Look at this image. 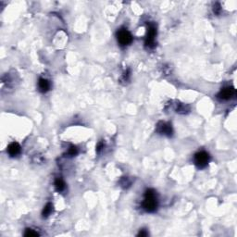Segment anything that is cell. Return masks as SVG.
<instances>
[{
    "instance_id": "obj_1",
    "label": "cell",
    "mask_w": 237,
    "mask_h": 237,
    "mask_svg": "<svg viewBox=\"0 0 237 237\" xmlns=\"http://www.w3.org/2000/svg\"><path fill=\"white\" fill-rule=\"evenodd\" d=\"M143 208L147 212H155L158 208L157 194L153 189H147L145 194V199L143 202Z\"/></svg>"
},
{
    "instance_id": "obj_2",
    "label": "cell",
    "mask_w": 237,
    "mask_h": 237,
    "mask_svg": "<svg viewBox=\"0 0 237 237\" xmlns=\"http://www.w3.org/2000/svg\"><path fill=\"white\" fill-rule=\"evenodd\" d=\"M209 160H210V156L206 151H200L195 155V163L199 169L206 168Z\"/></svg>"
},
{
    "instance_id": "obj_3",
    "label": "cell",
    "mask_w": 237,
    "mask_h": 237,
    "mask_svg": "<svg viewBox=\"0 0 237 237\" xmlns=\"http://www.w3.org/2000/svg\"><path fill=\"white\" fill-rule=\"evenodd\" d=\"M117 39L121 45L126 46L133 42V36L127 29H120L117 33Z\"/></svg>"
},
{
    "instance_id": "obj_4",
    "label": "cell",
    "mask_w": 237,
    "mask_h": 237,
    "mask_svg": "<svg viewBox=\"0 0 237 237\" xmlns=\"http://www.w3.org/2000/svg\"><path fill=\"white\" fill-rule=\"evenodd\" d=\"M156 35H157V29L155 25L150 24L147 28V34H146V39H145V45L147 47L149 48L155 47Z\"/></svg>"
},
{
    "instance_id": "obj_5",
    "label": "cell",
    "mask_w": 237,
    "mask_h": 237,
    "mask_svg": "<svg viewBox=\"0 0 237 237\" xmlns=\"http://www.w3.org/2000/svg\"><path fill=\"white\" fill-rule=\"evenodd\" d=\"M157 132L161 134H165V135H168V136H171L172 133H173L171 124L168 123V122H163V121H160V122L158 123Z\"/></svg>"
},
{
    "instance_id": "obj_6",
    "label": "cell",
    "mask_w": 237,
    "mask_h": 237,
    "mask_svg": "<svg viewBox=\"0 0 237 237\" xmlns=\"http://www.w3.org/2000/svg\"><path fill=\"white\" fill-rule=\"evenodd\" d=\"M235 95V89L234 87H225L220 90V92L218 94V97L222 100H228L231 99Z\"/></svg>"
},
{
    "instance_id": "obj_7",
    "label": "cell",
    "mask_w": 237,
    "mask_h": 237,
    "mask_svg": "<svg viewBox=\"0 0 237 237\" xmlns=\"http://www.w3.org/2000/svg\"><path fill=\"white\" fill-rule=\"evenodd\" d=\"M8 152L10 157L18 156L20 153V145L16 142H13V143L9 144V145L8 146Z\"/></svg>"
},
{
    "instance_id": "obj_8",
    "label": "cell",
    "mask_w": 237,
    "mask_h": 237,
    "mask_svg": "<svg viewBox=\"0 0 237 237\" xmlns=\"http://www.w3.org/2000/svg\"><path fill=\"white\" fill-rule=\"evenodd\" d=\"M50 82L49 81L44 78H40L38 82V88H39L40 92L42 93H46L49 89H50Z\"/></svg>"
},
{
    "instance_id": "obj_9",
    "label": "cell",
    "mask_w": 237,
    "mask_h": 237,
    "mask_svg": "<svg viewBox=\"0 0 237 237\" xmlns=\"http://www.w3.org/2000/svg\"><path fill=\"white\" fill-rule=\"evenodd\" d=\"M55 188L58 192H63L66 188V184L61 178H58L55 180Z\"/></svg>"
},
{
    "instance_id": "obj_10",
    "label": "cell",
    "mask_w": 237,
    "mask_h": 237,
    "mask_svg": "<svg viewBox=\"0 0 237 237\" xmlns=\"http://www.w3.org/2000/svg\"><path fill=\"white\" fill-rule=\"evenodd\" d=\"M53 205L51 203H47L45 208H44V210H43V216L44 217H48L52 212H53Z\"/></svg>"
},
{
    "instance_id": "obj_11",
    "label": "cell",
    "mask_w": 237,
    "mask_h": 237,
    "mask_svg": "<svg viewBox=\"0 0 237 237\" xmlns=\"http://www.w3.org/2000/svg\"><path fill=\"white\" fill-rule=\"evenodd\" d=\"M189 110V108L185 105H182V104H178L177 108H176V111L179 112V113H186L188 112Z\"/></svg>"
},
{
    "instance_id": "obj_12",
    "label": "cell",
    "mask_w": 237,
    "mask_h": 237,
    "mask_svg": "<svg viewBox=\"0 0 237 237\" xmlns=\"http://www.w3.org/2000/svg\"><path fill=\"white\" fill-rule=\"evenodd\" d=\"M68 154L71 156V157H74L78 154V148L75 146V145H71L68 151Z\"/></svg>"
},
{
    "instance_id": "obj_13",
    "label": "cell",
    "mask_w": 237,
    "mask_h": 237,
    "mask_svg": "<svg viewBox=\"0 0 237 237\" xmlns=\"http://www.w3.org/2000/svg\"><path fill=\"white\" fill-rule=\"evenodd\" d=\"M120 184L123 188H127L131 185V181H129V179L126 177L122 178L121 181H120Z\"/></svg>"
},
{
    "instance_id": "obj_14",
    "label": "cell",
    "mask_w": 237,
    "mask_h": 237,
    "mask_svg": "<svg viewBox=\"0 0 237 237\" xmlns=\"http://www.w3.org/2000/svg\"><path fill=\"white\" fill-rule=\"evenodd\" d=\"M24 235H25V236L31 237V236H38L39 234H38V233L34 232V230H32V229H26Z\"/></svg>"
},
{
    "instance_id": "obj_15",
    "label": "cell",
    "mask_w": 237,
    "mask_h": 237,
    "mask_svg": "<svg viewBox=\"0 0 237 237\" xmlns=\"http://www.w3.org/2000/svg\"><path fill=\"white\" fill-rule=\"evenodd\" d=\"M220 10H221V8H220V5L219 3H216L213 7V11L215 14H219L220 13Z\"/></svg>"
},
{
    "instance_id": "obj_16",
    "label": "cell",
    "mask_w": 237,
    "mask_h": 237,
    "mask_svg": "<svg viewBox=\"0 0 237 237\" xmlns=\"http://www.w3.org/2000/svg\"><path fill=\"white\" fill-rule=\"evenodd\" d=\"M148 235V233L146 232V230L145 229H142V230H140V232H139V234H137V236H147Z\"/></svg>"
},
{
    "instance_id": "obj_17",
    "label": "cell",
    "mask_w": 237,
    "mask_h": 237,
    "mask_svg": "<svg viewBox=\"0 0 237 237\" xmlns=\"http://www.w3.org/2000/svg\"><path fill=\"white\" fill-rule=\"evenodd\" d=\"M103 147H104V144H103L102 142H100L98 145H97V152L99 153V152L103 149Z\"/></svg>"
}]
</instances>
